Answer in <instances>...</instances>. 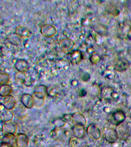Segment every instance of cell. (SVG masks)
Here are the masks:
<instances>
[{"label":"cell","instance_id":"cell-1","mask_svg":"<svg viewBox=\"0 0 131 147\" xmlns=\"http://www.w3.org/2000/svg\"><path fill=\"white\" fill-rule=\"evenodd\" d=\"M72 133L64 127H56L52 132V136L55 140L60 142H65L71 138Z\"/></svg>","mask_w":131,"mask_h":147},{"label":"cell","instance_id":"cell-2","mask_svg":"<svg viewBox=\"0 0 131 147\" xmlns=\"http://www.w3.org/2000/svg\"><path fill=\"white\" fill-rule=\"evenodd\" d=\"M18 129L16 123L11 121L4 123L2 128V133L4 136L12 137L15 136V134Z\"/></svg>","mask_w":131,"mask_h":147},{"label":"cell","instance_id":"cell-3","mask_svg":"<svg viewBox=\"0 0 131 147\" xmlns=\"http://www.w3.org/2000/svg\"><path fill=\"white\" fill-rule=\"evenodd\" d=\"M75 44L72 39L66 38L62 39L59 43V48L63 52L66 53L73 50Z\"/></svg>","mask_w":131,"mask_h":147},{"label":"cell","instance_id":"cell-4","mask_svg":"<svg viewBox=\"0 0 131 147\" xmlns=\"http://www.w3.org/2000/svg\"><path fill=\"white\" fill-rule=\"evenodd\" d=\"M125 115L122 110H118L114 111L111 115L110 121L114 125H119L125 121Z\"/></svg>","mask_w":131,"mask_h":147},{"label":"cell","instance_id":"cell-5","mask_svg":"<svg viewBox=\"0 0 131 147\" xmlns=\"http://www.w3.org/2000/svg\"><path fill=\"white\" fill-rule=\"evenodd\" d=\"M57 28L51 24H45L41 27V33L43 36L46 38H52L57 34Z\"/></svg>","mask_w":131,"mask_h":147},{"label":"cell","instance_id":"cell-6","mask_svg":"<svg viewBox=\"0 0 131 147\" xmlns=\"http://www.w3.org/2000/svg\"><path fill=\"white\" fill-rule=\"evenodd\" d=\"M12 112L14 117L19 119H25L28 115L27 108L22 105H16L12 110Z\"/></svg>","mask_w":131,"mask_h":147},{"label":"cell","instance_id":"cell-7","mask_svg":"<svg viewBox=\"0 0 131 147\" xmlns=\"http://www.w3.org/2000/svg\"><path fill=\"white\" fill-rule=\"evenodd\" d=\"M72 120L75 126L84 127L87 123L86 117L81 113H75L72 116Z\"/></svg>","mask_w":131,"mask_h":147},{"label":"cell","instance_id":"cell-8","mask_svg":"<svg viewBox=\"0 0 131 147\" xmlns=\"http://www.w3.org/2000/svg\"><path fill=\"white\" fill-rule=\"evenodd\" d=\"M3 98H1V105H3L5 109L10 110H13L16 105V102L14 97L12 95H10Z\"/></svg>","mask_w":131,"mask_h":147},{"label":"cell","instance_id":"cell-9","mask_svg":"<svg viewBox=\"0 0 131 147\" xmlns=\"http://www.w3.org/2000/svg\"><path fill=\"white\" fill-rule=\"evenodd\" d=\"M87 133L93 140H98L100 138L101 133L99 128L94 124H91L87 127Z\"/></svg>","mask_w":131,"mask_h":147},{"label":"cell","instance_id":"cell-10","mask_svg":"<svg viewBox=\"0 0 131 147\" xmlns=\"http://www.w3.org/2000/svg\"><path fill=\"white\" fill-rule=\"evenodd\" d=\"M119 134L116 130L110 129L105 132V138L108 143L113 144L118 141Z\"/></svg>","mask_w":131,"mask_h":147},{"label":"cell","instance_id":"cell-11","mask_svg":"<svg viewBox=\"0 0 131 147\" xmlns=\"http://www.w3.org/2000/svg\"><path fill=\"white\" fill-rule=\"evenodd\" d=\"M33 96L34 107L39 108L44 105L45 96L43 94L40 93L34 92Z\"/></svg>","mask_w":131,"mask_h":147},{"label":"cell","instance_id":"cell-12","mask_svg":"<svg viewBox=\"0 0 131 147\" xmlns=\"http://www.w3.org/2000/svg\"><path fill=\"white\" fill-rule=\"evenodd\" d=\"M29 142L28 137L23 133L18 134L16 138V144L17 147H27Z\"/></svg>","mask_w":131,"mask_h":147},{"label":"cell","instance_id":"cell-13","mask_svg":"<svg viewBox=\"0 0 131 147\" xmlns=\"http://www.w3.org/2000/svg\"><path fill=\"white\" fill-rule=\"evenodd\" d=\"M15 67L18 72L26 73L29 69V65L27 61L24 59H18L17 60Z\"/></svg>","mask_w":131,"mask_h":147},{"label":"cell","instance_id":"cell-14","mask_svg":"<svg viewBox=\"0 0 131 147\" xmlns=\"http://www.w3.org/2000/svg\"><path fill=\"white\" fill-rule=\"evenodd\" d=\"M14 117V115L13 112L11 110L5 109L4 107L3 109H1L0 119L1 121L3 122V123L11 121L13 119Z\"/></svg>","mask_w":131,"mask_h":147},{"label":"cell","instance_id":"cell-15","mask_svg":"<svg viewBox=\"0 0 131 147\" xmlns=\"http://www.w3.org/2000/svg\"><path fill=\"white\" fill-rule=\"evenodd\" d=\"M15 33L18 36L23 39L29 38L31 34V32L30 30L21 25L17 27Z\"/></svg>","mask_w":131,"mask_h":147},{"label":"cell","instance_id":"cell-16","mask_svg":"<svg viewBox=\"0 0 131 147\" xmlns=\"http://www.w3.org/2000/svg\"><path fill=\"white\" fill-rule=\"evenodd\" d=\"M21 102L25 107L30 109L34 107L33 95L28 94H23L21 97Z\"/></svg>","mask_w":131,"mask_h":147},{"label":"cell","instance_id":"cell-17","mask_svg":"<svg viewBox=\"0 0 131 147\" xmlns=\"http://www.w3.org/2000/svg\"><path fill=\"white\" fill-rule=\"evenodd\" d=\"M129 64L128 61L124 59H118L115 64V69L116 71L119 72H123L128 67Z\"/></svg>","mask_w":131,"mask_h":147},{"label":"cell","instance_id":"cell-18","mask_svg":"<svg viewBox=\"0 0 131 147\" xmlns=\"http://www.w3.org/2000/svg\"><path fill=\"white\" fill-rule=\"evenodd\" d=\"M72 133L74 137L78 139L83 138L86 135V131L83 127L75 126L72 129Z\"/></svg>","mask_w":131,"mask_h":147},{"label":"cell","instance_id":"cell-19","mask_svg":"<svg viewBox=\"0 0 131 147\" xmlns=\"http://www.w3.org/2000/svg\"><path fill=\"white\" fill-rule=\"evenodd\" d=\"M27 78L25 73L18 72L16 74L15 80L16 83L18 85L25 84L27 81Z\"/></svg>","mask_w":131,"mask_h":147},{"label":"cell","instance_id":"cell-20","mask_svg":"<svg viewBox=\"0 0 131 147\" xmlns=\"http://www.w3.org/2000/svg\"><path fill=\"white\" fill-rule=\"evenodd\" d=\"M12 88L9 85H3L1 86L0 89V95L1 97H5L10 96L12 94Z\"/></svg>","mask_w":131,"mask_h":147},{"label":"cell","instance_id":"cell-21","mask_svg":"<svg viewBox=\"0 0 131 147\" xmlns=\"http://www.w3.org/2000/svg\"><path fill=\"white\" fill-rule=\"evenodd\" d=\"M71 57L74 64H79L81 60V54L78 51H73L71 54Z\"/></svg>","mask_w":131,"mask_h":147},{"label":"cell","instance_id":"cell-22","mask_svg":"<svg viewBox=\"0 0 131 147\" xmlns=\"http://www.w3.org/2000/svg\"><path fill=\"white\" fill-rule=\"evenodd\" d=\"M34 92L41 93L46 96L48 95V90L46 86L44 85H39L35 87Z\"/></svg>","mask_w":131,"mask_h":147},{"label":"cell","instance_id":"cell-23","mask_svg":"<svg viewBox=\"0 0 131 147\" xmlns=\"http://www.w3.org/2000/svg\"><path fill=\"white\" fill-rule=\"evenodd\" d=\"M10 81V76L5 73H1L0 74V84L1 86L7 84Z\"/></svg>","mask_w":131,"mask_h":147},{"label":"cell","instance_id":"cell-24","mask_svg":"<svg viewBox=\"0 0 131 147\" xmlns=\"http://www.w3.org/2000/svg\"><path fill=\"white\" fill-rule=\"evenodd\" d=\"M80 144L78 139L75 137L71 138L69 140V144L71 147H77Z\"/></svg>","mask_w":131,"mask_h":147},{"label":"cell","instance_id":"cell-25","mask_svg":"<svg viewBox=\"0 0 131 147\" xmlns=\"http://www.w3.org/2000/svg\"><path fill=\"white\" fill-rule=\"evenodd\" d=\"M54 123L56 125V127H64L66 124V122L64 119H58L56 120Z\"/></svg>","mask_w":131,"mask_h":147},{"label":"cell","instance_id":"cell-26","mask_svg":"<svg viewBox=\"0 0 131 147\" xmlns=\"http://www.w3.org/2000/svg\"><path fill=\"white\" fill-rule=\"evenodd\" d=\"M90 78V76L88 73H85L81 76V79L83 81H87L89 80Z\"/></svg>","mask_w":131,"mask_h":147},{"label":"cell","instance_id":"cell-27","mask_svg":"<svg viewBox=\"0 0 131 147\" xmlns=\"http://www.w3.org/2000/svg\"><path fill=\"white\" fill-rule=\"evenodd\" d=\"M10 143H6V142H1V147H12Z\"/></svg>","mask_w":131,"mask_h":147},{"label":"cell","instance_id":"cell-28","mask_svg":"<svg viewBox=\"0 0 131 147\" xmlns=\"http://www.w3.org/2000/svg\"></svg>","mask_w":131,"mask_h":147}]
</instances>
